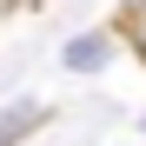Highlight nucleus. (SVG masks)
<instances>
[{"mask_svg":"<svg viewBox=\"0 0 146 146\" xmlns=\"http://www.w3.org/2000/svg\"><path fill=\"white\" fill-rule=\"evenodd\" d=\"M126 27H133V46H139V53H146V0H139V7L126 13Z\"/></svg>","mask_w":146,"mask_h":146,"instance_id":"3","label":"nucleus"},{"mask_svg":"<svg viewBox=\"0 0 146 146\" xmlns=\"http://www.w3.org/2000/svg\"><path fill=\"white\" fill-rule=\"evenodd\" d=\"M100 60H106V40H100V33H86V40L66 46V66H73V73H86V66H100Z\"/></svg>","mask_w":146,"mask_h":146,"instance_id":"1","label":"nucleus"},{"mask_svg":"<svg viewBox=\"0 0 146 146\" xmlns=\"http://www.w3.org/2000/svg\"><path fill=\"white\" fill-rule=\"evenodd\" d=\"M33 119H40V106H13L7 119H0V146H20V139H27V126H33Z\"/></svg>","mask_w":146,"mask_h":146,"instance_id":"2","label":"nucleus"}]
</instances>
